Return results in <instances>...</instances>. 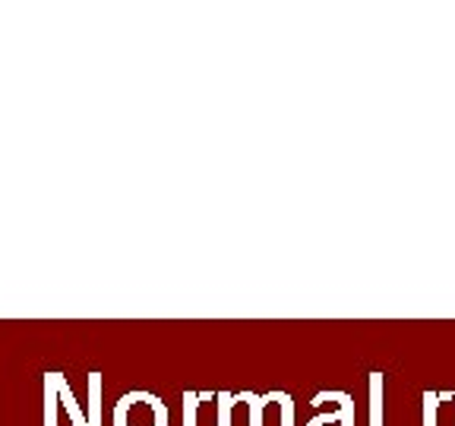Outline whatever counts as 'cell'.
Masks as SVG:
<instances>
[{
  "label": "cell",
  "instance_id": "7a4b0ae2",
  "mask_svg": "<svg viewBox=\"0 0 455 426\" xmlns=\"http://www.w3.org/2000/svg\"><path fill=\"white\" fill-rule=\"evenodd\" d=\"M373 426H383V376L373 373Z\"/></svg>",
  "mask_w": 455,
  "mask_h": 426
},
{
  "label": "cell",
  "instance_id": "6da1fadb",
  "mask_svg": "<svg viewBox=\"0 0 455 426\" xmlns=\"http://www.w3.org/2000/svg\"><path fill=\"white\" fill-rule=\"evenodd\" d=\"M440 391H424V426H436V411H440Z\"/></svg>",
  "mask_w": 455,
  "mask_h": 426
}]
</instances>
